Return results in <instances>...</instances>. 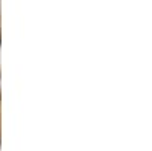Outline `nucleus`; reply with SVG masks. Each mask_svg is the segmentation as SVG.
Returning a JSON list of instances; mask_svg holds the SVG:
<instances>
[{
	"label": "nucleus",
	"instance_id": "1",
	"mask_svg": "<svg viewBox=\"0 0 152 151\" xmlns=\"http://www.w3.org/2000/svg\"><path fill=\"white\" fill-rule=\"evenodd\" d=\"M0 41H2V38H0Z\"/></svg>",
	"mask_w": 152,
	"mask_h": 151
}]
</instances>
